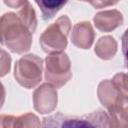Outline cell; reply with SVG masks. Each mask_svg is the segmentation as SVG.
I'll list each match as a JSON object with an SVG mask.
<instances>
[{"label": "cell", "mask_w": 128, "mask_h": 128, "mask_svg": "<svg viewBox=\"0 0 128 128\" xmlns=\"http://www.w3.org/2000/svg\"><path fill=\"white\" fill-rule=\"evenodd\" d=\"M120 0H87L88 3H90L94 8H97V9L115 5Z\"/></svg>", "instance_id": "15"}, {"label": "cell", "mask_w": 128, "mask_h": 128, "mask_svg": "<svg viewBox=\"0 0 128 128\" xmlns=\"http://www.w3.org/2000/svg\"><path fill=\"white\" fill-rule=\"evenodd\" d=\"M42 14V19L47 21L52 19L68 2V0H35Z\"/></svg>", "instance_id": "12"}, {"label": "cell", "mask_w": 128, "mask_h": 128, "mask_svg": "<svg viewBox=\"0 0 128 128\" xmlns=\"http://www.w3.org/2000/svg\"><path fill=\"white\" fill-rule=\"evenodd\" d=\"M94 25L101 32H110L123 24V15L118 10H106L94 16Z\"/></svg>", "instance_id": "9"}, {"label": "cell", "mask_w": 128, "mask_h": 128, "mask_svg": "<svg viewBox=\"0 0 128 128\" xmlns=\"http://www.w3.org/2000/svg\"><path fill=\"white\" fill-rule=\"evenodd\" d=\"M71 77V62L68 55L62 51L49 53L45 58V80L54 87L61 88Z\"/></svg>", "instance_id": "6"}, {"label": "cell", "mask_w": 128, "mask_h": 128, "mask_svg": "<svg viewBox=\"0 0 128 128\" xmlns=\"http://www.w3.org/2000/svg\"><path fill=\"white\" fill-rule=\"evenodd\" d=\"M57 88L50 83H44L40 85L33 93V104L34 109L41 114L52 112L58 101Z\"/></svg>", "instance_id": "7"}, {"label": "cell", "mask_w": 128, "mask_h": 128, "mask_svg": "<svg viewBox=\"0 0 128 128\" xmlns=\"http://www.w3.org/2000/svg\"><path fill=\"white\" fill-rule=\"evenodd\" d=\"M79 1H83V2H87V0H79Z\"/></svg>", "instance_id": "18"}, {"label": "cell", "mask_w": 128, "mask_h": 128, "mask_svg": "<svg viewBox=\"0 0 128 128\" xmlns=\"http://www.w3.org/2000/svg\"><path fill=\"white\" fill-rule=\"evenodd\" d=\"M43 60L35 54H27L16 61L14 77L26 89L36 87L42 80Z\"/></svg>", "instance_id": "5"}, {"label": "cell", "mask_w": 128, "mask_h": 128, "mask_svg": "<svg viewBox=\"0 0 128 128\" xmlns=\"http://www.w3.org/2000/svg\"><path fill=\"white\" fill-rule=\"evenodd\" d=\"M5 96H6L5 88H4L3 84L0 82V109L3 107V104L5 102Z\"/></svg>", "instance_id": "17"}, {"label": "cell", "mask_w": 128, "mask_h": 128, "mask_svg": "<svg viewBox=\"0 0 128 128\" xmlns=\"http://www.w3.org/2000/svg\"><path fill=\"white\" fill-rule=\"evenodd\" d=\"M127 76L118 73L112 79L100 82L97 95L101 104L107 109L111 126L125 127L127 125Z\"/></svg>", "instance_id": "1"}, {"label": "cell", "mask_w": 128, "mask_h": 128, "mask_svg": "<svg viewBox=\"0 0 128 128\" xmlns=\"http://www.w3.org/2000/svg\"><path fill=\"white\" fill-rule=\"evenodd\" d=\"M71 29L70 19L67 15L60 16L49 25L41 34L39 43L46 53L63 51L67 46V37Z\"/></svg>", "instance_id": "4"}, {"label": "cell", "mask_w": 128, "mask_h": 128, "mask_svg": "<svg viewBox=\"0 0 128 128\" xmlns=\"http://www.w3.org/2000/svg\"><path fill=\"white\" fill-rule=\"evenodd\" d=\"M17 15L22 20V22L28 27V29L32 33H34L37 27V18H36L35 10L31 6V4L27 2L25 5H23L21 9L18 11Z\"/></svg>", "instance_id": "13"}, {"label": "cell", "mask_w": 128, "mask_h": 128, "mask_svg": "<svg viewBox=\"0 0 128 128\" xmlns=\"http://www.w3.org/2000/svg\"><path fill=\"white\" fill-rule=\"evenodd\" d=\"M95 33L92 25L87 21H82L74 25L71 32V42L81 49H89L94 41Z\"/></svg>", "instance_id": "8"}, {"label": "cell", "mask_w": 128, "mask_h": 128, "mask_svg": "<svg viewBox=\"0 0 128 128\" xmlns=\"http://www.w3.org/2000/svg\"><path fill=\"white\" fill-rule=\"evenodd\" d=\"M94 51L103 60L112 59L117 52V42L112 36H103L97 41Z\"/></svg>", "instance_id": "11"}, {"label": "cell", "mask_w": 128, "mask_h": 128, "mask_svg": "<svg viewBox=\"0 0 128 128\" xmlns=\"http://www.w3.org/2000/svg\"><path fill=\"white\" fill-rule=\"evenodd\" d=\"M1 50H2V49H1V48H0V52H1Z\"/></svg>", "instance_id": "19"}, {"label": "cell", "mask_w": 128, "mask_h": 128, "mask_svg": "<svg viewBox=\"0 0 128 128\" xmlns=\"http://www.w3.org/2000/svg\"><path fill=\"white\" fill-rule=\"evenodd\" d=\"M11 69V56L5 51L1 50L0 52V77L7 75Z\"/></svg>", "instance_id": "14"}, {"label": "cell", "mask_w": 128, "mask_h": 128, "mask_svg": "<svg viewBox=\"0 0 128 128\" xmlns=\"http://www.w3.org/2000/svg\"><path fill=\"white\" fill-rule=\"evenodd\" d=\"M5 5L10 7V8H14V9H17V8H21L23 5H25L28 0H3Z\"/></svg>", "instance_id": "16"}, {"label": "cell", "mask_w": 128, "mask_h": 128, "mask_svg": "<svg viewBox=\"0 0 128 128\" xmlns=\"http://www.w3.org/2000/svg\"><path fill=\"white\" fill-rule=\"evenodd\" d=\"M41 123L38 117L32 113L20 116L0 115V127H39Z\"/></svg>", "instance_id": "10"}, {"label": "cell", "mask_w": 128, "mask_h": 128, "mask_svg": "<svg viewBox=\"0 0 128 128\" xmlns=\"http://www.w3.org/2000/svg\"><path fill=\"white\" fill-rule=\"evenodd\" d=\"M41 125L43 127H111L108 113L101 109L81 117L58 112L44 117Z\"/></svg>", "instance_id": "3"}, {"label": "cell", "mask_w": 128, "mask_h": 128, "mask_svg": "<svg viewBox=\"0 0 128 128\" xmlns=\"http://www.w3.org/2000/svg\"><path fill=\"white\" fill-rule=\"evenodd\" d=\"M32 32L13 12L0 16V43L16 54L27 52L32 45Z\"/></svg>", "instance_id": "2"}]
</instances>
